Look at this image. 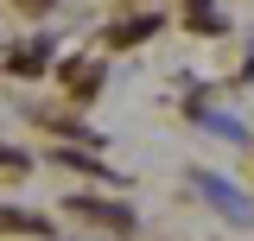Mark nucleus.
I'll use <instances>...</instances> for the list:
<instances>
[{
  "mask_svg": "<svg viewBox=\"0 0 254 241\" xmlns=\"http://www.w3.org/2000/svg\"><path fill=\"white\" fill-rule=\"evenodd\" d=\"M190 190H197V197H203V203H210L222 222L254 229V197H248V190H235L229 178H216V172H190Z\"/></svg>",
  "mask_w": 254,
  "mask_h": 241,
  "instance_id": "f257e3e1",
  "label": "nucleus"
},
{
  "mask_svg": "<svg viewBox=\"0 0 254 241\" xmlns=\"http://www.w3.org/2000/svg\"><path fill=\"white\" fill-rule=\"evenodd\" d=\"M64 210L83 216V222H95V229H108V235H133V229H140L133 203H121V197H89V190H70V197H64Z\"/></svg>",
  "mask_w": 254,
  "mask_h": 241,
  "instance_id": "f03ea898",
  "label": "nucleus"
},
{
  "mask_svg": "<svg viewBox=\"0 0 254 241\" xmlns=\"http://www.w3.org/2000/svg\"><path fill=\"white\" fill-rule=\"evenodd\" d=\"M58 58V45L38 32V38H26V45H13L6 51V76H45V63Z\"/></svg>",
  "mask_w": 254,
  "mask_h": 241,
  "instance_id": "7ed1b4c3",
  "label": "nucleus"
},
{
  "mask_svg": "<svg viewBox=\"0 0 254 241\" xmlns=\"http://www.w3.org/2000/svg\"><path fill=\"white\" fill-rule=\"evenodd\" d=\"M159 26H165V13H121V19L108 26V45H115V51H127V45H146Z\"/></svg>",
  "mask_w": 254,
  "mask_h": 241,
  "instance_id": "20e7f679",
  "label": "nucleus"
},
{
  "mask_svg": "<svg viewBox=\"0 0 254 241\" xmlns=\"http://www.w3.org/2000/svg\"><path fill=\"white\" fill-rule=\"evenodd\" d=\"M197 127H203V133H216V140H229V146H248V140H254L248 127H242L235 115H222V108H197Z\"/></svg>",
  "mask_w": 254,
  "mask_h": 241,
  "instance_id": "39448f33",
  "label": "nucleus"
},
{
  "mask_svg": "<svg viewBox=\"0 0 254 241\" xmlns=\"http://www.w3.org/2000/svg\"><path fill=\"white\" fill-rule=\"evenodd\" d=\"M0 235H58V229H51V222H45V216H32V210H13V203H0Z\"/></svg>",
  "mask_w": 254,
  "mask_h": 241,
  "instance_id": "423d86ee",
  "label": "nucleus"
},
{
  "mask_svg": "<svg viewBox=\"0 0 254 241\" xmlns=\"http://www.w3.org/2000/svg\"><path fill=\"white\" fill-rule=\"evenodd\" d=\"M58 76H64V89L83 95V102L102 89V70H95V63H76V58H64V63H58Z\"/></svg>",
  "mask_w": 254,
  "mask_h": 241,
  "instance_id": "0eeeda50",
  "label": "nucleus"
},
{
  "mask_svg": "<svg viewBox=\"0 0 254 241\" xmlns=\"http://www.w3.org/2000/svg\"><path fill=\"white\" fill-rule=\"evenodd\" d=\"M51 159H58V165H70V172H83V178H102V184H121V172H108V165H102L95 152H76V146H58V152H51Z\"/></svg>",
  "mask_w": 254,
  "mask_h": 241,
  "instance_id": "6e6552de",
  "label": "nucleus"
},
{
  "mask_svg": "<svg viewBox=\"0 0 254 241\" xmlns=\"http://www.w3.org/2000/svg\"><path fill=\"white\" fill-rule=\"evenodd\" d=\"M185 19H190V32H222L216 0H185Z\"/></svg>",
  "mask_w": 254,
  "mask_h": 241,
  "instance_id": "1a4fd4ad",
  "label": "nucleus"
},
{
  "mask_svg": "<svg viewBox=\"0 0 254 241\" xmlns=\"http://www.w3.org/2000/svg\"><path fill=\"white\" fill-rule=\"evenodd\" d=\"M13 6H26V13H51L58 0H13Z\"/></svg>",
  "mask_w": 254,
  "mask_h": 241,
  "instance_id": "9d476101",
  "label": "nucleus"
}]
</instances>
